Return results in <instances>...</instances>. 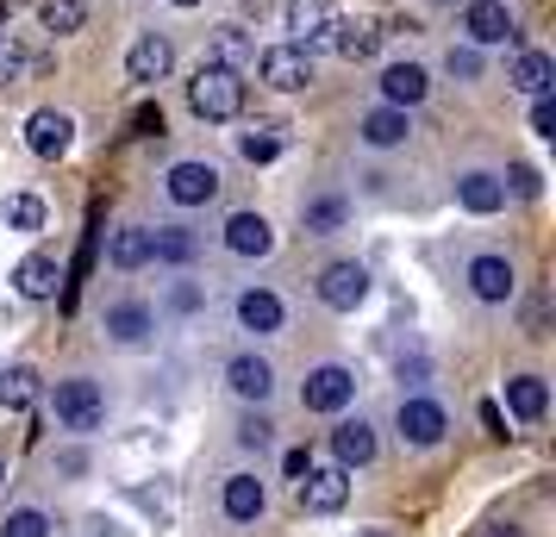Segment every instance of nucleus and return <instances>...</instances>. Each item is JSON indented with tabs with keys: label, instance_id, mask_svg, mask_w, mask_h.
Here are the masks:
<instances>
[{
	"label": "nucleus",
	"instance_id": "nucleus-1",
	"mask_svg": "<svg viewBox=\"0 0 556 537\" xmlns=\"http://www.w3.org/2000/svg\"><path fill=\"white\" fill-rule=\"evenodd\" d=\"M51 412L70 437H94L106 425V387L94 375H63L51 387Z\"/></svg>",
	"mask_w": 556,
	"mask_h": 537
},
{
	"label": "nucleus",
	"instance_id": "nucleus-2",
	"mask_svg": "<svg viewBox=\"0 0 556 537\" xmlns=\"http://www.w3.org/2000/svg\"><path fill=\"white\" fill-rule=\"evenodd\" d=\"M188 106L201 113L206 126L238 119V113H244V81H238V69H226V63H201V76L188 81Z\"/></svg>",
	"mask_w": 556,
	"mask_h": 537
},
{
	"label": "nucleus",
	"instance_id": "nucleus-3",
	"mask_svg": "<svg viewBox=\"0 0 556 537\" xmlns=\"http://www.w3.org/2000/svg\"><path fill=\"white\" fill-rule=\"evenodd\" d=\"M394 437H401L406 450H438V444L451 437L444 400H431V394H401V407H394Z\"/></svg>",
	"mask_w": 556,
	"mask_h": 537
},
{
	"label": "nucleus",
	"instance_id": "nucleus-4",
	"mask_svg": "<svg viewBox=\"0 0 556 537\" xmlns=\"http://www.w3.org/2000/svg\"><path fill=\"white\" fill-rule=\"evenodd\" d=\"M356 400V369H344V362H319V369H306V382H301V407L306 412H338Z\"/></svg>",
	"mask_w": 556,
	"mask_h": 537
},
{
	"label": "nucleus",
	"instance_id": "nucleus-5",
	"mask_svg": "<svg viewBox=\"0 0 556 537\" xmlns=\"http://www.w3.org/2000/svg\"><path fill=\"white\" fill-rule=\"evenodd\" d=\"M263 512H269V482L256 469H231L219 482V519L226 525H256Z\"/></svg>",
	"mask_w": 556,
	"mask_h": 537
},
{
	"label": "nucleus",
	"instance_id": "nucleus-6",
	"mask_svg": "<svg viewBox=\"0 0 556 537\" xmlns=\"http://www.w3.org/2000/svg\"><path fill=\"white\" fill-rule=\"evenodd\" d=\"M313 294H319V307H331V312H356L363 301H369V269H363L356 256L326 263V269H319V282H313Z\"/></svg>",
	"mask_w": 556,
	"mask_h": 537
},
{
	"label": "nucleus",
	"instance_id": "nucleus-7",
	"mask_svg": "<svg viewBox=\"0 0 556 537\" xmlns=\"http://www.w3.org/2000/svg\"><path fill=\"white\" fill-rule=\"evenodd\" d=\"M226 387L244 407H269V400H276V362L256 357V350H238V357L226 362Z\"/></svg>",
	"mask_w": 556,
	"mask_h": 537
},
{
	"label": "nucleus",
	"instance_id": "nucleus-8",
	"mask_svg": "<svg viewBox=\"0 0 556 537\" xmlns=\"http://www.w3.org/2000/svg\"><path fill=\"white\" fill-rule=\"evenodd\" d=\"M101 332L106 344H119V350H144L156 332V312L144 307V301H113V307L101 312Z\"/></svg>",
	"mask_w": 556,
	"mask_h": 537
},
{
	"label": "nucleus",
	"instance_id": "nucleus-9",
	"mask_svg": "<svg viewBox=\"0 0 556 537\" xmlns=\"http://www.w3.org/2000/svg\"><path fill=\"white\" fill-rule=\"evenodd\" d=\"M463 282H469V294H476L481 307H506L513 301V287H519V276H513V263L506 256H469V269H463Z\"/></svg>",
	"mask_w": 556,
	"mask_h": 537
},
{
	"label": "nucleus",
	"instance_id": "nucleus-10",
	"mask_svg": "<svg viewBox=\"0 0 556 537\" xmlns=\"http://www.w3.org/2000/svg\"><path fill=\"white\" fill-rule=\"evenodd\" d=\"M344 500H351V469H306L301 475V512H313V519H326V512H344Z\"/></svg>",
	"mask_w": 556,
	"mask_h": 537
},
{
	"label": "nucleus",
	"instance_id": "nucleus-11",
	"mask_svg": "<svg viewBox=\"0 0 556 537\" xmlns=\"http://www.w3.org/2000/svg\"><path fill=\"white\" fill-rule=\"evenodd\" d=\"M231 312H238V332H251V337H276L288 325V307H281V294H269V287H244L231 301Z\"/></svg>",
	"mask_w": 556,
	"mask_h": 537
},
{
	"label": "nucleus",
	"instance_id": "nucleus-12",
	"mask_svg": "<svg viewBox=\"0 0 556 537\" xmlns=\"http://www.w3.org/2000/svg\"><path fill=\"white\" fill-rule=\"evenodd\" d=\"M256 69H263V81H269V88L294 94V88H306V81H313V51H301V44H269V51L256 56Z\"/></svg>",
	"mask_w": 556,
	"mask_h": 537
},
{
	"label": "nucleus",
	"instance_id": "nucleus-13",
	"mask_svg": "<svg viewBox=\"0 0 556 537\" xmlns=\"http://www.w3.org/2000/svg\"><path fill=\"white\" fill-rule=\"evenodd\" d=\"M376 450H381V444H376V425H369L363 412L331 425V462H338V469H369V462H376Z\"/></svg>",
	"mask_w": 556,
	"mask_h": 537
},
{
	"label": "nucleus",
	"instance_id": "nucleus-14",
	"mask_svg": "<svg viewBox=\"0 0 556 537\" xmlns=\"http://www.w3.org/2000/svg\"><path fill=\"white\" fill-rule=\"evenodd\" d=\"M26 144H31V156H45V163H51V156H63L70 144H76V119H70V113H56V106H38V113L26 119Z\"/></svg>",
	"mask_w": 556,
	"mask_h": 537
},
{
	"label": "nucleus",
	"instance_id": "nucleus-15",
	"mask_svg": "<svg viewBox=\"0 0 556 537\" xmlns=\"http://www.w3.org/2000/svg\"><path fill=\"white\" fill-rule=\"evenodd\" d=\"M163 194L176 206H206L219 194V169H213V163H176V169L163 176Z\"/></svg>",
	"mask_w": 556,
	"mask_h": 537
},
{
	"label": "nucleus",
	"instance_id": "nucleus-16",
	"mask_svg": "<svg viewBox=\"0 0 556 537\" xmlns=\"http://www.w3.org/2000/svg\"><path fill=\"white\" fill-rule=\"evenodd\" d=\"M226 251L244 256V263H256V256L276 251V226H269L263 213H231L226 219Z\"/></svg>",
	"mask_w": 556,
	"mask_h": 537
},
{
	"label": "nucleus",
	"instance_id": "nucleus-17",
	"mask_svg": "<svg viewBox=\"0 0 556 537\" xmlns=\"http://www.w3.org/2000/svg\"><path fill=\"white\" fill-rule=\"evenodd\" d=\"M169 69H176V44H169V38H156V31H144V38L126 51V76L144 81V88H151V81H163Z\"/></svg>",
	"mask_w": 556,
	"mask_h": 537
},
{
	"label": "nucleus",
	"instance_id": "nucleus-18",
	"mask_svg": "<svg viewBox=\"0 0 556 537\" xmlns=\"http://www.w3.org/2000/svg\"><path fill=\"white\" fill-rule=\"evenodd\" d=\"M456 206L476 213V219H488V213L506 206V181L488 176V169H463V176H456Z\"/></svg>",
	"mask_w": 556,
	"mask_h": 537
},
{
	"label": "nucleus",
	"instance_id": "nucleus-19",
	"mask_svg": "<svg viewBox=\"0 0 556 537\" xmlns=\"http://www.w3.org/2000/svg\"><path fill=\"white\" fill-rule=\"evenodd\" d=\"M426 94H431V76L419 63H388L381 69V101L388 106H419Z\"/></svg>",
	"mask_w": 556,
	"mask_h": 537
},
{
	"label": "nucleus",
	"instance_id": "nucleus-20",
	"mask_svg": "<svg viewBox=\"0 0 556 537\" xmlns=\"http://www.w3.org/2000/svg\"><path fill=\"white\" fill-rule=\"evenodd\" d=\"M356 131H363V144H369V151H394V144H406V131H413V126H406V106L381 101V106L363 113V126H356Z\"/></svg>",
	"mask_w": 556,
	"mask_h": 537
},
{
	"label": "nucleus",
	"instance_id": "nucleus-21",
	"mask_svg": "<svg viewBox=\"0 0 556 537\" xmlns=\"http://www.w3.org/2000/svg\"><path fill=\"white\" fill-rule=\"evenodd\" d=\"M13 287L26 294V301H51L56 287H63V269H56V256L51 251H31L20 269H13Z\"/></svg>",
	"mask_w": 556,
	"mask_h": 537
},
{
	"label": "nucleus",
	"instance_id": "nucleus-22",
	"mask_svg": "<svg viewBox=\"0 0 556 537\" xmlns=\"http://www.w3.org/2000/svg\"><path fill=\"white\" fill-rule=\"evenodd\" d=\"M463 31H469V44H506V38H513V13H506V0H476L469 20H463Z\"/></svg>",
	"mask_w": 556,
	"mask_h": 537
},
{
	"label": "nucleus",
	"instance_id": "nucleus-23",
	"mask_svg": "<svg viewBox=\"0 0 556 537\" xmlns=\"http://www.w3.org/2000/svg\"><path fill=\"white\" fill-rule=\"evenodd\" d=\"M331 26H338V7H326V0H294V13H288V31H301V51L326 44Z\"/></svg>",
	"mask_w": 556,
	"mask_h": 537
},
{
	"label": "nucleus",
	"instance_id": "nucleus-24",
	"mask_svg": "<svg viewBox=\"0 0 556 537\" xmlns=\"http://www.w3.org/2000/svg\"><path fill=\"white\" fill-rule=\"evenodd\" d=\"M506 407H513V419L538 425V419L551 412V387H544V375H513V382H506Z\"/></svg>",
	"mask_w": 556,
	"mask_h": 537
},
{
	"label": "nucleus",
	"instance_id": "nucleus-25",
	"mask_svg": "<svg viewBox=\"0 0 556 537\" xmlns=\"http://www.w3.org/2000/svg\"><path fill=\"white\" fill-rule=\"evenodd\" d=\"M194 251H201V244H194V231H188V226H156L151 231V263L188 269V263H194Z\"/></svg>",
	"mask_w": 556,
	"mask_h": 537
},
{
	"label": "nucleus",
	"instance_id": "nucleus-26",
	"mask_svg": "<svg viewBox=\"0 0 556 537\" xmlns=\"http://www.w3.org/2000/svg\"><path fill=\"white\" fill-rule=\"evenodd\" d=\"M344 219H351V201H344V194H319V201H306V206H301L306 238H326V231H338Z\"/></svg>",
	"mask_w": 556,
	"mask_h": 537
},
{
	"label": "nucleus",
	"instance_id": "nucleus-27",
	"mask_svg": "<svg viewBox=\"0 0 556 537\" xmlns=\"http://www.w3.org/2000/svg\"><path fill=\"white\" fill-rule=\"evenodd\" d=\"M106 256H113V269H126V276H131V269H144V263H151V231H144V226H119Z\"/></svg>",
	"mask_w": 556,
	"mask_h": 537
},
{
	"label": "nucleus",
	"instance_id": "nucleus-28",
	"mask_svg": "<svg viewBox=\"0 0 556 537\" xmlns=\"http://www.w3.org/2000/svg\"><path fill=\"white\" fill-rule=\"evenodd\" d=\"M513 88H526V94H551L556 88V63L544 51H519V63H513Z\"/></svg>",
	"mask_w": 556,
	"mask_h": 537
},
{
	"label": "nucleus",
	"instance_id": "nucleus-29",
	"mask_svg": "<svg viewBox=\"0 0 556 537\" xmlns=\"http://www.w3.org/2000/svg\"><path fill=\"white\" fill-rule=\"evenodd\" d=\"M31 400H38V375H31L26 362L0 369V407H7V412H26Z\"/></svg>",
	"mask_w": 556,
	"mask_h": 537
},
{
	"label": "nucleus",
	"instance_id": "nucleus-30",
	"mask_svg": "<svg viewBox=\"0 0 556 537\" xmlns=\"http://www.w3.org/2000/svg\"><path fill=\"white\" fill-rule=\"evenodd\" d=\"M331 44L351 56V63H369V56L381 51V31L376 26H344V20H338V26H331Z\"/></svg>",
	"mask_w": 556,
	"mask_h": 537
},
{
	"label": "nucleus",
	"instance_id": "nucleus-31",
	"mask_svg": "<svg viewBox=\"0 0 556 537\" xmlns=\"http://www.w3.org/2000/svg\"><path fill=\"white\" fill-rule=\"evenodd\" d=\"M0 537H56V525L45 507H13L0 519Z\"/></svg>",
	"mask_w": 556,
	"mask_h": 537
},
{
	"label": "nucleus",
	"instance_id": "nucleus-32",
	"mask_svg": "<svg viewBox=\"0 0 556 537\" xmlns=\"http://www.w3.org/2000/svg\"><path fill=\"white\" fill-rule=\"evenodd\" d=\"M238 156H244V163H276V156H281V126L238 131Z\"/></svg>",
	"mask_w": 556,
	"mask_h": 537
},
{
	"label": "nucleus",
	"instance_id": "nucleus-33",
	"mask_svg": "<svg viewBox=\"0 0 556 537\" xmlns=\"http://www.w3.org/2000/svg\"><path fill=\"white\" fill-rule=\"evenodd\" d=\"M231 437H238V450H269V444H276V419H269L263 407H251L244 419H238Z\"/></svg>",
	"mask_w": 556,
	"mask_h": 537
},
{
	"label": "nucleus",
	"instance_id": "nucleus-34",
	"mask_svg": "<svg viewBox=\"0 0 556 537\" xmlns=\"http://www.w3.org/2000/svg\"><path fill=\"white\" fill-rule=\"evenodd\" d=\"M213 51H219V63H226V69L256 63V44L244 38V26H219V31H213Z\"/></svg>",
	"mask_w": 556,
	"mask_h": 537
},
{
	"label": "nucleus",
	"instance_id": "nucleus-35",
	"mask_svg": "<svg viewBox=\"0 0 556 537\" xmlns=\"http://www.w3.org/2000/svg\"><path fill=\"white\" fill-rule=\"evenodd\" d=\"M38 13H45V31H56V38H63V31H81V20H88L81 0H45Z\"/></svg>",
	"mask_w": 556,
	"mask_h": 537
},
{
	"label": "nucleus",
	"instance_id": "nucleus-36",
	"mask_svg": "<svg viewBox=\"0 0 556 537\" xmlns=\"http://www.w3.org/2000/svg\"><path fill=\"white\" fill-rule=\"evenodd\" d=\"M7 226L13 231H38L45 226V201H38V194H13V201H7Z\"/></svg>",
	"mask_w": 556,
	"mask_h": 537
},
{
	"label": "nucleus",
	"instance_id": "nucleus-37",
	"mask_svg": "<svg viewBox=\"0 0 556 537\" xmlns=\"http://www.w3.org/2000/svg\"><path fill=\"white\" fill-rule=\"evenodd\" d=\"M26 44H20V38H0V88H13V81L26 76Z\"/></svg>",
	"mask_w": 556,
	"mask_h": 537
},
{
	"label": "nucleus",
	"instance_id": "nucleus-38",
	"mask_svg": "<svg viewBox=\"0 0 556 537\" xmlns=\"http://www.w3.org/2000/svg\"><path fill=\"white\" fill-rule=\"evenodd\" d=\"M444 69H451L456 81H476V76H481V51H476V44H451Z\"/></svg>",
	"mask_w": 556,
	"mask_h": 537
},
{
	"label": "nucleus",
	"instance_id": "nucleus-39",
	"mask_svg": "<svg viewBox=\"0 0 556 537\" xmlns=\"http://www.w3.org/2000/svg\"><path fill=\"white\" fill-rule=\"evenodd\" d=\"M531 131H538V138H556V101L551 94H531Z\"/></svg>",
	"mask_w": 556,
	"mask_h": 537
},
{
	"label": "nucleus",
	"instance_id": "nucleus-40",
	"mask_svg": "<svg viewBox=\"0 0 556 537\" xmlns=\"http://www.w3.org/2000/svg\"><path fill=\"white\" fill-rule=\"evenodd\" d=\"M538 188H544V176H538V169H531V163H513V176H506V194H538Z\"/></svg>",
	"mask_w": 556,
	"mask_h": 537
},
{
	"label": "nucleus",
	"instance_id": "nucleus-41",
	"mask_svg": "<svg viewBox=\"0 0 556 537\" xmlns=\"http://www.w3.org/2000/svg\"><path fill=\"white\" fill-rule=\"evenodd\" d=\"M131 131H138V138H163V106H138V113H131Z\"/></svg>",
	"mask_w": 556,
	"mask_h": 537
},
{
	"label": "nucleus",
	"instance_id": "nucleus-42",
	"mask_svg": "<svg viewBox=\"0 0 556 537\" xmlns=\"http://www.w3.org/2000/svg\"><path fill=\"white\" fill-rule=\"evenodd\" d=\"M481 425H488V437H513L506 432V412L494 407V400H481Z\"/></svg>",
	"mask_w": 556,
	"mask_h": 537
},
{
	"label": "nucleus",
	"instance_id": "nucleus-43",
	"mask_svg": "<svg viewBox=\"0 0 556 537\" xmlns=\"http://www.w3.org/2000/svg\"><path fill=\"white\" fill-rule=\"evenodd\" d=\"M281 469H288V482H301L306 469H313V457H306V450H288V462H281Z\"/></svg>",
	"mask_w": 556,
	"mask_h": 537
},
{
	"label": "nucleus",
	"instance_id": "nucleus-44",
	"mask_svg": "<svg viewBox=\"0 0 556 537\" xmlns=\"http://www.w3.org/2000/svg\"><path fill=\"white\" fill-rule=\"evenodd\" d=\"M356 537H394V532H381V525H363V532H356Z\"/></svg>",
	"mask_w": 556,
	"mask_h": 537
},
{
	"label": "nucleus",
	"instance_id": "nucleus-45",
	"mask_svg": "<svg viewBox=\"0 0 556 537\" xmlns=\"http://www.w3.org/2000/svg\"><path fill=\"white\" fill-rule=\"evenodd\" d=\"M488 537H526V532H513V525H501V532H488Z\"/></svg>",
	"mask_w": 556,
	"mask_h": 537
},
{
	"label": "nucleus",
	"instance_id": "nucleus-46",
	"mask_svg": "<svg viewBox=\"0 0 556 537\" xmlns=\"http://www.w3.org/2000/svg\"><path fill=\"white\" fill-rule=\"evenodd\" d=\"M169 7H201V0H169Z\"/></svg>",
	"mask_w": 556,
	"mask_h": 537
},
{
	"label": "nucleus",
	"instance_id": "nucleus-47",
	"mask_svg": "<svg viewBox=\"0 0 556 537\" xmlns=\"http://www.w3.org/2000/svg\"><path fill=\"white\" fill-rule=\"evenodd\" d=\"M0 482H7V462H0Z\"/></svg>",
	"mask_w": 556,
	"mask_h": 537
}]
</instances>
